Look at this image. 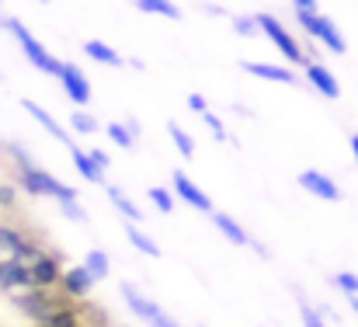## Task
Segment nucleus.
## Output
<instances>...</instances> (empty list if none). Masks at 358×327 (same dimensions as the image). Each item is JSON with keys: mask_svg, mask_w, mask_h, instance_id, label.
I'll return each instance as SVG.
<instances>
[{"mask_svg": "<svg viewBox=\"0 0 358 327\" xmlns=\"http://www.w3.org/2000/svg\"><path fill=\"white\" fill-rule=\"evenodd\" d=\"M17 178H21V188H24L28 195H38V199H56L59 206H66V202H77V199H80V195H77L70 185H63L59 178H52L49 171H42V167H35V164L17 167Z\"/></svg>", "mask_w": 358, "mask_h": 327, "instance_id": "nucleus-1", "label": "nucleus"}, {"mask_svg": "<svg viewBox=\"0 0 358 327\" xmlns=\"http://www.w3.org/2000/svg\"><path fill=\"white\" fill-rule=\"evenodd\" d=\"M3 28L17 39V46H21V53L28 56V63L35 67V70H42V74H49V77H59V67H63V60H56L28 28H24V21H17V18H3Z\"/></svg>", "mask_w": 358, "mask_h": 327, "instance_id": "nucleus-2", "label": "nucleus"}, {"mask_svg": "<svg viewBox=\"0 0 358 327\" xmlns=\"http://www.w3.org/2000/svg\"><path fill=\"white\" fill-rule=\"evenodd\" d=\"M254 25H257L261 35H268V42H275V49H278L289 63H296V67H299V63H303V67L310 63L306 53H303V46L296 42V35H292L275 14H254Z\"/></svg>", "mask_w": 358, "mask_h": 327, "instance_id": "nucleus-3", "label": "nucleus"}, {"mask_svg": "<svg viewBox=\"0 0 358 327\" xmlns=\"http://www.w3.org/2000/svg\"><path fill=\"white\" fill-rule=\"evenodd\" d=\"M296 21H299V28L310 35V39H317V42H324V49H331V53H348V42H345V35L338 32V25L327 18V14H320V11H313V14H306V11H296Z\"/></svg>", "mask_w": 358, "mask_h": 327, "instance_id": "nucleus-4", "label": "nucleus"}, {"mask_svg": "<svg viewBox=\"0 0 358 327\" xmlns=\"http://www.w3.org/2000/svg\"><path fill=\"white\" fill-rule=\"evenodd\" d=\"M14 303H17V310H21L24 317H31V321L38 324V321H45L56 307H63L66 296H63V293L56 296L52 289H24V293L14 296Z\"/></svg>", "mask_w": 358, "mask_h": 327, "instance_id": "nucleus-5", "label": "nucleus"}, {"mask_svg": "<svg viewBox=\"0 0 358 327\" xmlns=\"http://www.w3.org/2000/svg\"><path fill=\"white\" fill-rule=\"evenodd\" d=\"M122 300L129 303V310H132L136 317H143L150 327H181L174 317H167L153 300H146V296H143L139 289H132V286H122Z\"/></svg>", "mask_w": 358, "mask_h": 327, "instance_id": "nucleus-6", "label": "nucleus"}, {"mask_svg": "<svg viewBox=\"0 0 358 327\" xmlns=\"http://www.w3.org/2000/svg\"><path fill=\"white\" fill-rule=\"evenodd\" d=\"M59 275H63V258L52 254V251H42V254L28 265V282H31V289H56V286H59Z\"/></svg>", "mask_w": 358, "mask_h": 327, "instance_id": "nucleus-7", "label": "nucleus"}, {"mask_svg": "<svg viewBox=\"0 0 358 327\" xmlns=\"http://www.w3.org/2000/svg\"><path fill=\"white\" fill-rule=\"evenodd\" d=\"M59 84H63L66 98H70L77 109H84V105L91 102V84H87V77H84V70H80L77 63H63V67H59Z\"/></svg>", "mask_w": 358, "mask_h": 327, "instance_id": "nucleus-8", "label": "nucleus"}, {"mask_svg": "<svg viewBox=\"0 0 358 327\" xmlns=\"http://www.w3.org/2000/svg\"><path fill=\"white\" fill-rule=\"evenodd\" d=\"M299 188H306L313 199H324V202H341V188L324 174V171H303L299 174Z\"/></svg>", "mask_w": 358, "mask_h": 327, "instance_id": "nucleus-9", "label": "nucleus"}, {"mask_svg": "<svg viewBox=\"0 0 358 327\" xmlns=\"http://www.w3.org/2000/svg\"><path fill=\"white\" fill-rule=\"evenodd\" d=\"M174 195L178 199H185L192 209H199V213H213V199L185 174V171H174Z\"/></svg>", "mask_w": 358, "mask_h": 327, "instance_id": "nucleus-10", "label": "nucleus"}, {"mask_svg": "<svg viewBox=\"0 0 358 327\" xmlns=\"http://www.w3.org/2000/svg\"><path fill=\"white\" fill-rule=\"evenodd\" d=\"M91 286H94V279L84 272V265H73V268H63V275H59V293L66 296V300H84L87 293H91Z\"/></svg>", "mask_w": 358, "mask_h": 327, "instance_id": "nucleus-11", "label": "nucleus"}, {"mask_svg": "<svg viewBox=\"0 0 358 327\" xmlns=\"http://www.w3.org/2000/svg\"><path fill=\"white\" fill-rule=\"evenodd\" d=\"M24 289H31V282H28V265H21V261H10V258H0V293H24Z\"/></svg>", "mask_w": 358, "mask_h": 327, "instance_id": "nucleus-12", "label": "nucleus"}, {"mask_svg": "<svg viewBox=\"0 0 358 327\" xmlns=\"http://www.w3.org/2000/svg\"><path fill=\"white\" fill-rule=\"evenodd\" d=\"M306 81H310L324 98H331V102L341 98V84H338V77H334L324 63H313V60H310V63H306Z\"/></svg>", "mask_w": 358, "mask_h": 327, "instance_id": "nucleus-13", "label": "nucleus"}, {"mask_svg": "<svg viewBox=\"0 0 358 327\" xmlns=\"http://www.w3.org/2000/svg\"><path fill=\"white\" fill-rule=\"evenodd\" d=\"M250 77H261V81H275V84H296V74L289 67H278V63H257V60H243L240 63Z\"/></svg>", "mask_w": 358, "mask_h": 327, "instance_id": "nucleus-14", "label": "nucleus"}, {"mask_svg": "<svg viewBox=\"0 0 358 327\" xmlns=\"http://www.w3.org/2000/svg\"><path fill=\"white\" fill-rule=\"evenodd\" d=\"M21 109L28 111V115H31V118H35V122H38V125H42V129H45V132L52 136V139H59V143H70V136H66V129H63V125H59V122H56V118H52L49 111L42 109L38 102H31V98H24V102H21Z\"/></svg>", "mask_w": 358, "mask_h": 327, "instance_id": "nucleus-15", "label": "nucleus"}, {"mask_svg": "<svg viewBox=\"0 0 358 327\" xmlns=\"http://www.w3.org/2000/svg\"><path fill=\"white\" fill-rule=\"evenodd\" d=\"M84 53H87V60H94V63H101V67H115V70L125 67V60H122L108 42H101V39H87V42H84Z\"/></svg>", "mask_w": 358, "mask_h": 327, "instance_id": "nucleus-16", "label": "nucleus"}, {"mask_svg": "<svg viewBox=\"0 0 358 327\" xmlns=\"http://www.w3.org/2000/svg\"><path fill=\"white\" fill-rule=\"evenodd\" d=\"M38 327H80V307L73 300H66L63 307H56L45 321H38Z\"/></svg>", "mask_w": 358, "mask_h": 327, "instance_id": "nucleus-17", "label": "nucleus"}, {"mask_svg": "<svg viewBox=\"0 0 358 327\" xmlns=\"http://www.w3.org/2000/svg\"><path fill=\"white\" fill-rule=\"evenodd\" d=\"M213 223H216V230H220L230 244H237V247H247V244H250L247 230H243L234 216H227V213H213Z\"/></svg>", "mask_w": 358, "mask_h": 327, "instance_id": "nucleus-18", "label": "nucleus"}, {"mask_svg": "<svg viewBox=\"0 0 358 327\" xmlns=\"http://www.w3.org/2000/svg\"><path fill=\"white\" fill-rule=\"evenodd\" d=\"M125 237H129V244H132L139 254H146V258H160V244H157L150 233H143L139 223H125Z\"/></svg>", "mask_w": 358, "mask_h": 327, "instance_id": "nucleus-19", "label": "nucleus"}, {"mask_svg": "<svg viewBox=\"0 0 358 327\" xmlns=\"http://www.w3.org/2000/svg\"><path fill=\"white\" fill-rule=\"evenodd\" d=\"M70 146V157H73V164H77V171H80V178L84 181H91V185H101V171L91 164V157H87V150H80V146H73V143H66Z\"/></svg>", "mask_w": 358, "mask_h": 327, "instance_id": "nucleus-20", "label": "nucleus"}, {"mask_svg": "<svg viewBox=\"0 0 358 327\" xmlns=\"http://www.w3.org/2000/svg\"><path fill=\"white\" fill-rule=\"evenodd\" d=\"M84 272H87L94 282H101V279L112 272V261H108V254H105V251H87V258H84Z\"/></svg>", "mask_w": 358, "mask_h": 327, "instance_id": "nucleus-21", "label": "nucleus"}, {"mask_svg": "<svg viewBox=\"0 0 358 327\" xmlns=\"http://www.w3.org/2000/svg\"><path fill=\"white\" fill-rule=\"evenodd\" d=\"M136 11H143V14H160V18H181V7L174 4V0H136Z\"/></svg>", "mask_w": 358, "mask_h": 327, "instance_id": "nucleus-22", "label": "nucleus"}, {"mask_svg": "<svg viewBox=\"0 0 358 327\" xmlns=\"http://www.w3.org/2000/svg\"><path fill=\"white\" fill-rule=\"evenodd\" d=\"M105 192H108V199H112V206H115V209H119V213H122V216H125V219H129V223H139V219H143V213H139V206H136V202H129L122 188H115V185H108Z\"/></svg>", "mask_w": 358, "mask_h": 327, "instance_id": "nucleus-23", "label": "nucleus"}, {"mask_svg": "<svg viewBox=\"0 0 358 327\" xmlns=\"http://www.w3.org/2000/svg\"><path fill=\"white\" fill-rule=\"evenodd\" d=\"M70 125H73V132H84V136H94V132L101 129V122H98L91 111H84V109H73V115H70Z\"/></svg>", "mask_w": 358, "mask_h": 327, "instance_id": "nucleus-24", "label": "nucleus"}, {"mask_svg": "<svg viewBox=\"0 0 358 327\" xmlns=\"http://www.w3.org/2000/svg\"><path fill=\"white\" fill-rule=\"evenodd\" d=\"M167 132H171V139H174V146H178V153H181L185 160H188V157H195V139H192L178 122H171V125H167Z\"/></svg>", "mask_w": 358, "mask_h": 327, "instance_id": "nucleus-25", "label": "nucleus"}, {"mask_svg": "<svg viewBox=\"0 0 358 327\" xmlns=\"http://www.w3.org/2000/svg\"><path fill=\"white\" fill-rule=\"evenodd\" d=\"M105 132H108V139H112V143H119V146H125V150H132V146H136L132 132H129L122 122H108V129H105Z\"/></svg>", "mask_w": 358, "mask_h": 327, "instance_id": "nucleus-26", "label": "nucleus"}, {"mask_svg": "<svg viewBox=\"0 0 358 327\" xmlns=\"http://www.w3.org/2000/svg\"><path fill=\"white\" fill-rule=\"evenodd\" d=\"M334 286H338L341 293H348V300L358 296V275L355 272H338V275H334Z\"/></svg>", "mask_w": 358, "mask_h": 327, "instance_id": "nucleus-27", "label": "nucleus"}, {"mask_svg": "<svg viewBox=\"0 0 358 327\" xmlns=\"http://www.w3.org/2000/svg\"><path fill=\"white\" fill-rule=\"evenodd\" d=\"M150 199H153V206L160 213H174V195L167 188H150Z\"/></svg>", "mask_w": 358, "mask_h": 327, "instance_id": "nucleus-28", "label": "nucleus"}, {"mask_svg": "<svg viewBox=\"0 0 358 327\" xmlns=\"http://www.w3.org/2000/svg\"><path fill=\"white\" fill-rule=\"evenodd\" d=\"M299 317H303V327H327L324 324V317H320V310H313V307H299Z\"/></svg>", "mask_w": 358, "mask_h": 327, "instance_id": "nucleus-29", "label": "nucleus"}, {"mask_svg": "<svg viewBox=\"0 0 358 327\" xmlns=\"http://www.w3.org/2000/svg\"><path fill=\"white\" fill-rule=\"evenodd\" d=\"M234 32H237V35H257V25H254V18L237 14V18H234Z\"/></svg>", "mask_w": 358, "mask_h": 327, "instance_id": "nucleus-30", "label": "nucleus"}, {"mask_svg": "<svg viewBox=\"0 0 358 327\" xmlns=\"http://www.w3.org/2000/svg\"><path fill=\"white\" fill-rule=\"evenodd\" d=\"M202 122H206V125L213 129V136H216V139H227V125L220 122V115H213V111H206V115H202Z\"/></svg>", "mask_w": 358, "mask_h": 327, "instance_id": "nucleus-31", "label": "nucleus"}, {"mask_svg": "<svg viewBox=\"0 0 358 327\" xmlns=\"http://www.w3.org/2000/svg\"><path fill=\"white\" fill-rule=\"evenodd\" d=\"M87 157H91V164H94V167H98L101 174H105V171L112 167V160H108V153H105V150H87Z\"/></svg>", "mask_w": 358, "mask_h": 327, "instance_id": "nucleus-32", "label": "nucleus"}, {"mask_svg": "<svg viewBox=\"0 0 358 327\" xmlns=\"http://www.w3.org/2000/svg\"><path fill=\"white\" fill-rule=\"evenodd\" d=\"M59 209H63V216L77 219V223H87V213L80 209V202H66V206H59Z\"/></svg>", "mask_w": 358, "mask_h": 327, "instance_id": "nucleus-33", "label": "nucleus"}, {"mask_svg": "<svg viewBox=\"0 0 358 327\" xmlns=\"http://www.w3.org/2000/svg\"><path fill=\"white\" fill-rule=\"evenodd\" d=\"M188 109L199 111V115H206V111H209V105H206V98H202V95H188Z\"/></svg>", "mask_w": 358, "mask_h": 327, "instance_id": "nucleus-34", "label": "nucleus"}, {"mask_svg": "<svg viewBox=\"0 0 358 327\" xmlns=\"http://www.w3.org/2000/svg\"><path fill=\"white\" fill-rule=\"evenodd\" d=\"M292 7H296V11H306V14H313V11H317V0H292Z\"/></svg>", "mask_w": 358, "mask_h": 327, "instance_id": "nucleus-35", "label": "nucleus"}, {"mask_svg": "<svg viewBox=\"0 0 358 327\" xmlns=\"http://www.w3.org/2000/svg\"><path fill=\"white\" fill-rule=\"evenodd\" d=\"M0 206H14V188L0 185Z\"/></svg>", "mask_w": 358, "mask_h": 327, "instance_id": "nucleus-36", "label": "nucleus"}, {"mask_svg": "<svg viewBox=\"0 0 358 327\" xmlns=\"http://www.w3.org/2000/svg\"><path fill=\"white\" fill-rule=\"evenodd\" d=\"M122 125H125V129H129V132H132V139H136V136H139V132H143V125H139V122H136V118H132V115H129V118H125V122H122Z\"/></svg>", "mask_w": 358, "mask_h": 327, "instance_id": "nucleus-37", "label": "nucleus"}, {"mask_svg": "<svg viewBox=\"0 0 358 327\" xmlns=\"http://www.w3.org/2000/svg\"><path fill=\"white\" fill-rule=\"evenodd\" d=\"M352 157H355V164H358V132L352 136Z\"/></svg>", "mask_w": 358, "mask_h": 327, "instance_id": "nucleus-38", "label": "nucleus"}, {"mask_svg": "<svg viewBox=\"0 0 358 327\" xmlns=\"http://www.w3.org/2000/svg\"><path fill=\"white\" fill-rule=\"evenodd\" d=\"M38 4H49V0H38Z\"/></svg>", "mask_w": 358, "mask_h": 327, "instance_id": "nucleus-39", "label": "nucleus"}, {"mask_svg": "<svg viewBox=\"0 0 358 327\" xmlns=\"http://www.w3.org/2000/svg\"><path fill=\"white\" fill-rule=\"evenodd\" d=\"M0 77H3V74H0Z\"/></svg>", "mask_w": 358, "mask_h": 327, "instance_id": "nucleus-40", "label": "nucleus"}, {"mask_svg": "<svg viewBox=\"0 0 358 327\" xmlns=\"http://www.w3.org/2000/svg\"><path fill=\"white\" fill-rule=\"evenodd\" d=\"M80 327H84V324H80Z\"/></svg>", "mask_w": 358, "mask_h": 327, "instance_id": "nucleus-41", "label": "nucleus"}]
</instances>
